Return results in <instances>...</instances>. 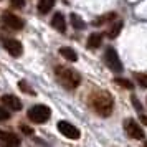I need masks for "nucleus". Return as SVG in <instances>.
<instances>
[{"mask_svg":"<svg viewBox=\"0 0 147 147\" xmlns=\"http://www.w3.org/2000/svg\"><path fill=\"white\" fill-rule=\"evenodd\" d=\"M89 106L93 107V111L96 114H99L102 117L111 116L114 107V99L113 96L106 91H96L89 96Z\"/></svg>","mask_w":147,"mask_h":147,"instance_id":"nucleus-1","label":"nucleus"},{"mask_svg":"<svg viewBox=\"0 0 147 147\" xmlns=\"http://www.w3.org/2000/svg\"><path fill=\"white\" fill-rule=\"evenodd\" d=\"M55 74L63 86L66 89H74L81 83V74L78 71H74L71 68H65V66H56Z\"/></svg>","mask_w":147,"mask_h":147,"instance_id":"nucleus-2","label":"nucleus"},{"mask_svg":"<svg viewBox=\"0 0 147 147\" xmlns=\"http://www.w3.org/2000/svg\"><path fill=\"white\" fill-rule=\"evenodd\" d=\"M50 116H51V111H50V107L45 106V104H36L33 106L30 111H28V119L35 122V124H43V122H47L50 119Z\"/></svg>","mask_w":147,"mask_h":147,"instance_id":"nucleus-3","label":"nucleus"},{"mask_svg":"<svg viewBox=\"0 0 147 147\" xmlns=\"http://www.w3.org/2000/svg\"><path fill=\"white\" fill-rule=\"evenodd\" d=\"M104 63H106V66L114 71V73H121L122 71V63H121V58L117 51L114 50V48H107L106 51H104Z\"/></svg>","mask_w":147,"mask_h":147,"instance_id":"nucleus-4","label":"nucleus"},{"mask_svg":"<svg viewBox=\"0 0 147 147\" xmlns=\"http://www.w3.org/2000/svg\"><path fill=\"white\" fill-rule=\"evenodd\" d=\"M124 131H126V134L131 137V139L142 140L144 137H146V132H144L142 127L137 124V121H134V119H126L124 121Z\"/></svg>","mask_w":147,"mask_h":147,"instance_id":"nucleus-5","label":"nucleus"},{"mask_svg":"<svg viewBox=\"0 0 147 147\" xmlns=\"http://www.w3.org/2000/svg\"><path fill=\"white\" fill-rule=\"evenodd\" d=\"M58 131H60L65 137H68V139H71V140H76V139H80V129L76 126H73L71 122H68V121H60L58 122Z\"/></svg>","mask_w":147,"mask_h":147,"instance_id":"nucleus-6","label":"nucleus"},{"mask_svg":"<svg viewBox=\"0 0 147 147\" xmlns=\"http://www.w3.org/2000/svg\"><path fill=\"white\" fill-rule=\"evenodd\" d=\"M3 48H5L12 56H20V55L23 53L22 43L18 40H15V38H7V40H3Z\"/></svg>","mask_w":147,"mask_h":147,"instance_id":"nucleus-7","label":"nucleus"},{"mask_svg":"<svg viewBox=\"0 0 147 147\" xmlns=\"http://www.w3.org/2000/svg\"><path fill=\"white\" fill-rule=\"evenodd\" d=\"M3 22H5V25H7L8 28H12V30H22V28L25 27L23 18H20L18 15H13V13H5Z\"/></svg>","mask_w":147,"mask_h":147,"instance_id":"nucleus-8","label":"nucleus"},{"mask_svg":"<svg viewBox=\"0 0 147 147\" xmlns=\"http://www.w3.org/2000/svg\"><path fill=\"white\" fill-rule=\"evenodd\" d=\"M2 106H5L10 111H20L22 101L13 94H5V96H2Z\"/></svg>","mask_w":147,"mask_h":147,"instance_id":"nucleus-9","label":"nucleus"},{"mask_svg":"<svg viewBox=\"0 0 147 147\" xmlns=\"http://www.w3.org/2000/svg\"><path fill=\"white\" fill-rule=\"evenodd\" d=\"M51 25H53L58 32H61V33H65V32H66V18H65V17H63V13H60V12L53 15Z\"/></svg>","mask_w":147,"mask_h":147,"instance_id":"nucleus-10","label":"nucleus"},{"mask_svg":"<svg viewBox=\"0 0 147 147\" xmlns=\"http://www.w3.org/2000/svg\"><path fill=\"white\" fill-rule=\"evenodd\" d=\"M60 55L63 56V58H66L68 61H76L78 60L76 51H74L73 48H69V47H61L60 48Z\"/></svg>","mask_w":147,"mask_h":147,"instance_id":"nucleus-11","label":"nucleus"},{"mask_svg":"<svg viewBox=\"0 0 147 147\" xmlns=\"http://www.w3.org/2000/svg\"><path fill=\"white\" fill-rule=\"evenodd\" d=\"M101 41H102L101 33H91L89 36H88V48L94 50V48H98L101 45Z\"/></svg>","mask_w":147,"mask_h":147,"instance_id":"nucleus-12","label":"nucleus"},{"mask_svg":"<svg viewBox=\"0 0 147 147\" xmlns=\"http://www.w3.org/2000/svg\"><path fill=\"white\" fill-rule=\"evenodd\" d=\"M0 140H2L3 144H7V146H18V144H20V139H17V136H13V134H8V132L2 134Z\"/></svg>","mask_w":147,"mask_h":147,"instance_id":"nucleus-13","label":"nucleus"},{"mask_svg":"<svg viewBox=\"0 0 147 147\" xmlns=\"http://www.w3.org/2000/svg\"><path fill=\"white\" fill-rule=\"evenodd\" d=\"M55 2L56 0H40L38 2V12L40 13H48L55 7Z\"/></svg>","mask_w":147,"mask_h":147,"instance_id":"nucleus-14","label":"nucleus"},{"mask_svg":"<svg viewBox=\"0 0 147 147\" xmlns=\"http://www.w3.org/2000/svg\"><path fill=\"white\" fill-rule=\"evenodd\" d=\"M69 22H71L73 28H76V30H83V28L86 27V23L83 22V18H81L80 15H76V13L69 15Z\"/></svg>","mask_w":147,"mask_h":147,"instance_id":"nucleus-15","label":"nucleus"},{"mask_svg":"<svg viewBox=\"0 0 147 147\" xmlns=\"http://www.w3.org/2000/svg\"><path fill=\"white\" fill-rule=\"evenodd\" d=\"M121 30H122V20H117L113 27L109 28V32H107V38H116V36L121 33Z\"/></svg>","mask_w":147,"mask_h":147,"instance_id":"nucleus-16","label":"nucleus"},{"mask_svg":"<svg viewBox=\"0 0 147 147\" xmlns=\"http://www.w3.org/2000/svg\"><path fill=\"white\" fill-rule=\"evenodd\" d=\"M117 15L114 13V12H111V13H106V15H102V17H99V20H94L93 22V25H102V23H106V22H113L114 18H116Z\"/></svg>","mask_w":147,"mask_h":147,"instance_id":"nucleus-17","label":"nucleus"},{"mask_svg":"<svg viewBox=\"0 0 147 147\" xmlns=\"http://www.w3.org/2000/svg\"><path fill=\"white\" fill-rule=\"evenodd\" d=\"M114 83H116V84H119V86H122V88H127V89H132V88H134L131 81H129V80H122V78H116Z\"/></svg>","mask_w":147,"mask_h":147,"instance_id":"nucleus-18","label":"nucleus"},{"mask_svg":"<svg viewBox=\"0 0 147 147\" xmlns=\"http://www.w3.org/2000/svg\"><path fill=\"white\" fill-rule=\"evenodd\" d=\"M136 80L142 88H147V74L146 73H136Z\"/></svg>","mask_w":147,"mask_h":147,"instance_id":"nucleus-19","label":"nucleus"},{"mask_svg":"<svg viewBox=\"0 0 147 147\" xmlns=\"http://www.w3.org/2000/svg\"><path fill=\"white\" fill-rule=\"evenodd\" d=\"M10 119V113L5 106H0V121H8Z\"/></svg>","mask_w":147,"mask_h":147,"instance_id":"nucleus-20","label":"nucleus"},{"mask_svg":"<svg viewBox=\"0 0 147 147\" xmlns=\"http://www.w3.org/2000/svg\"><path fill=\"white\" fill-rule=\"evenodd\" d=\"M18 86H20V89L23 91V93H30V94H33V89L28 86L27 81H20V84H18Z\"/></svg>","mask_w":147,"mask_h":147,"instance_id":"nucleus-21","label":"nucleus"},{"mask_svg":"<svg viewBox=\"0 0 147 147\" xmlns=\"http://www.w3.org/2000/svg\"><path fill=\"white\" fill-rule=\"evenodd\" d=\"M12 5L17 8H23L25 7V0H12Z\"/></svg>","mask_w":147,"mask_h":147,"instance_id":"nucleus-22","label":"nucleus"},{"mask_svg":"<svg viewBox=\"0 0 147 147\" xmlns=\"http://www.w3.org/2000/svg\"><path fill=\"white\" fill-rule=\"evenodd\" d=\"M132 102H134V106L137 107V111H142V106H140V102H137L136 98H132Z\"/></svg>","mask_w":147,"mask_h":147,"instance_id":"nucleus-23","label":"nucleus"},{"mask_svg":"<svg viewBox=\"0 0 147 147\" xmlns=\"http://www.w3.org/2000/svg\"><path fill=\"white\" fill-rule=\"evenodd\" d=\"M22 131L25 134H32V127H27V126H22Z\"/></svg>","mask_w":147,"mask_h":147,"instance_id":"nucleus-24","label":"nucleus"},{"mask_svg":"<svg viewBox=\"0 0 147 147\" xmlns=\"http://www.w3.org/2000/svg\"><path fill=\"white\" fill-rule=\"evenodd\" d=\"M2 134H3V132H2V131H0V137H2Z\"/></svg>","mask_w":147,"mask_h":147,"instance_id":"nucleus-25","label":"nucleus"}]
</instances>
